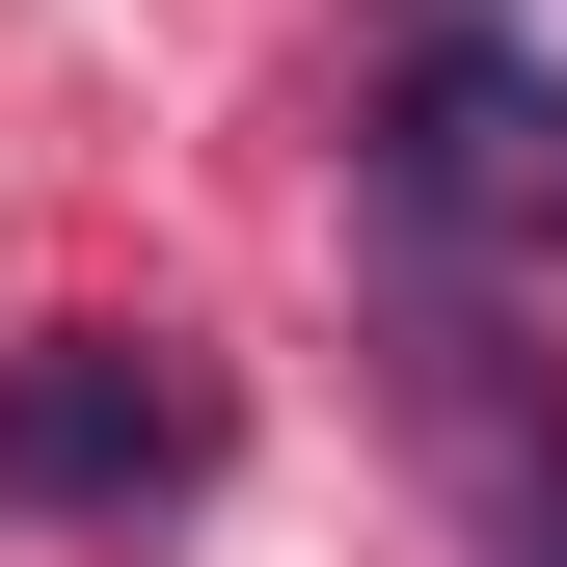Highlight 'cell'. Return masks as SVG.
I'll return each mask as SVG.
<instances>
[{"mask_svg": "<svg viewBox=\"0 0 567 567\" xmlns=\"http://www.w3.org/2000/svg\"><path fill=\"white\" fill-rule=\"evenodd\" d=\"M217 460V379H163V351H28L0 379V486L28 514H109V486H189Z\"/></svg>", "mask_w": 567, "mask_h": 567, "instance_id": "cell-2", "label": "cell"}, {"mask_svg": "<svg viewBox=\"0 0 567 567\" xmlns=\"http://www.w3.org/2000/svg\"><path fill=\"white\" fill-rule=\"evenodd\" d=\"M379 189L433 244H486V270H567V82H540V54H433L405 135H379Z\"/></svg>", "mask_w": 567, "mask_h": 567, "instance_id": "cell-1", "label": "cell"}, {"mask_svg": "<svg viewBox=\"0 0 567 567\" xmlns=\"http://www.w3.org/2000/svg\"><path fill=\"white\" fill-rule=\"evenodd\" d=\"M433 460H460V514H486V567H567V379H540V351H486V324H433Z\"/></svg>", "mask_w": 567, "mask_h": 567, "instance_id": "cell-3", "label": "cell"}]
</instances>
